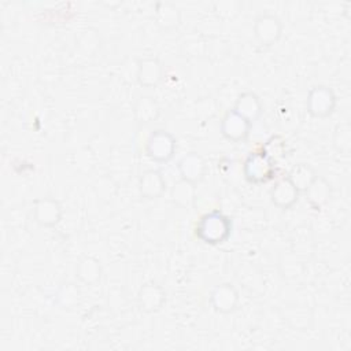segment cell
Returning a JSON list of instances; mask_svg holds the SVG:
<instances>
[{"label": "cell", "instance_id": "6", "mask_svg": "<svg viewBox=\"0 0 351 351\" xmlns=\"http://www.w3.org/2000/svg\"><path fill=\"white\" fill-rule=\"evenodd\" d=\"M251 128H252V122H250L248 119L237 114L233 108L223 115L219 126L221 134L225 138L234 143L245 140L250 136Z\"/></svg>", "mask_w": 351, "mask_h": 351}, {"label": "cell", "instance_id": "17", "mask_svg": "<svg viewBox=\"0 0 351 351\" xmlns=\"http://www.w3.org/2000/svg\"><path fill=\"white\" fill-rule=\"evenodd\" d=\"M160 108L156 100L151 96H141L134 104V118L138 123L147 125L158 119Z\"/></svg>", "mask_w": 351, "mask_h": 351}, {"label": "cell", "instance_id": "13", "mask_svg": "<svg viewBox=\"0 0 351 351\" xmlns=\"http://www.w3.org/2000/svg\"><path fill=\"white\" fill-rule=\"evenodd\" d=\"M166 188V181L159 170H145L138 181L140 195L145 199H155L159 197Z\"/></svg>", "mask_w": 351, "mask_h": 351}, {"label": "cell", "instance_id": "10", "mask_svg": "<svg viewBox=\"0 0 351 351\" xmlns=\"http://www.w3.org/2000/svg\"><path fill=\"white\" fill-rule=\"evenodd\" d=\"M177 167L181 178L191 181L193 184L199 182L206 174V160L197 152H189L185 156H182Z\"/></svg>", "mask_w": 351, "mask_h": 351}, {"label": "cell", "instance_id": "3", "mask_svg": "<svg viewBox=\"0 0 351 351\" xmlns=\"http://www.w3.org/2000/svg\"><path fill=\"white\" fill-rule=\"evenodd\" d=\"M176 137L165 129H156L151 132L145 143L147 156L156 163L170 162L176 154Z\"/></svg>", "mask_w": 351, "mask_h": 351}, {"label": "cell", "instance_id": "20", "mask_svg": "<svg viewBox=\"0 0 351 351\" xmlns=\"http://www.w3.org/2000/svg\"><path fill=\"white\" fill-rule=\"evenodd\" d=\"M317 176V171L308 163L304 162L296 163L287 174V177L292 181V184L298 188L299 192H306V189L310 186V184Z\"/></svg>", "mask_w": 351, "mask_h": 351}, {"label": "cell", "instance_id": "15", "mask_svg": "<svg viewBox=\"0 0 351 351\" xmlns=\"http://www.w3.org/2000/svg\"><path fill=\"white\" fill-rule=\"evenodd\" d=\"M233 110L254 123L262 114V103L256 93L243 92L237 96Z\"/></svg>", "mask_w": 351, "mask_h": 351}, {"label": "cell", "instance_id": "23", "mask_svg": "<svg viewBox=\"0 0 351 351\" xmlns=\"http://www.w3.org/2000/svg\"><path fill=\"white\" fill-rule=\"evenodd\" d=\"M78 298H80V291L78 288L69 282V284H64L62 287V289L59 291V295H58V299L60 302V304L66 306V307H70V306H74L77 302H78Z\"/></svg>", "mask_w": 351, "mask_h": 351}, {"label": "cell", "instance_id": "22", "mask_svg": "<svg viewBox=\"0 0 351 351\" xmlns=\"http://www.w3.org/2000/svg\"><path fill=\"white\" fill-rule=\"evenodd\" d=\"M333 144L337 151L347 154L351 148V128L348 123L337 125L335 129V137H333Z\"/></svg>", "mask_w": 351, "mask_h": 351}, {"label": "cell", "instance_id": "4", "mask_svg": "<svg viewBox=\"0 0 351 351\" xmlns=\"http://www.w3.org/2000/svg\"><path fill=\"white\" fill-rule=\"evenodd\" d=\"M337 100L335 92L326 85H315L308 90L306 108L314 118H326L333 114Z\"/></svg>", "mask_w": 351, "mask_h": 351}, {"label": "cell", "instance_id": "5", "mask_svg": "<svg viewBox=\"0 0 351 351\" xmlns=\"http://www.w3.org/2000/svg\"><path fill=\"white\" fill-rule=\"evenodd\" d=\"M254 33L261 44L273 45L282 34V23L277 15L263 12L254 22Z\"/></svg>", "mask_w": 351, "mask_h": 351}, {"label": "cell", "instance_id": "21", "mask_svg": "<svg viewBox=\"0 0 351 351\" xmlns=\"http://www.w3.org/2000/svg\"><path fill=\"white\" fill-rule=\"evenodd\" d=\"M261 151L266 154L270 159L277 162L278 159L285 156V140L278 134H273L265 141Z\"/></svg>", "mask_w": 351, "mask_h": 351}, {"label": "cell", "instance_id": "11", "mask_svg": "<svg viewBox=\"0 0 351 351\" xmlns=\"http://www.w3.org/2000/svg\"><path fill=\"white\" fill-rule=\"evenodd\" d=\"M137 300L141 310H144L145 313H155L160 310L165 304L166 293L160 285L149 282L140 288Z\"/></svg>", "mask_w": 351, "mask_h": 351}, {"label": "cell", "instance_id": "18", "mask_svg": "<svg viewBox=\"0 0 351 351\" xmlns=\"http://www.w3.org/2000/svg\"><path fill=\"white\" fill-rule=\"evenodd\" d=\"M77 277L86 285L96 284L101 277V265L95 256H84L75 269Z\"/></svg>", "mask_w": 351, "mask_h": 351}, {"label": "cell", "instance_id": "7", "mask_svg": "<svg viewBox=\"0 0 351 351\" xmlns=\"http://www.w3.org/2000/svg\"><path fill=\"white\" fill-rule=\"evenodd\" d=\"M211 307L222 314H229L236 310L239 303V292L230 282H222L213 288L210 292Z\"/></svg>", "mask_w": 351, "mask_h": 351}, {"label": "cell", "instance_id": "9", "mask_svg": "<svg viewBox=\"0 0 351 351\" xmlns=\"http://www.w3.org/2000/svg\"><path fill=\"white\" fill-rule=\"evenodd\" d=\"M299 195L300 192L287 176L277 180L270 191V199L273 204L281 210L291 208L298 202Z\"/></svg>", "mask_w": 351, "mask_h": 351}, {"label": "cell", "instance_id": "2", "mask_svg": "<svg viewBox=\"0 0 351 351\" xmlns=\"http://www.w3.org/2000/svg\"><path fill=\"white\" fill-rule=\"evenodd\" d=\"M244 178L251 184H263L276 176V162L261 149L251 152L243 165Z\"/></svg>", "mask_w": 351, "mask_h": 351}, {"label": "cell", "instance_id": "8", "mask_svg": "<svg viewBox=\"0 0 351 351\" xmlns=\"http://www.w3.org/2000/svg\"><path fill=\"white\" fill-rule=\"evenodd\" d=\"M33 215L37 223L41 226H55L62 218L60 203L52 197H41L34 202Z\"/></svg>", "mask_w": 351, "mask_h": 351}, {"label": "cell", "instance_id": "14", "mask_svg": "<svg viewBox=\"0 0 351 351\" xmlns=\"http://www.w3.org/2000/svg\"><path fill=\"white\" fill-rule=\"evenodd\" d=\"M304 193L307 196L306 199H307L310 207L314 210H321L330 199L332 186L325 177L317 176L313 180V182L310 184V186L306 189Z\"/></svg>", "mask_w": 351, "mask_h": 351}, {"label": "cell", "instance_id": "16", "mask_svg": "<svg viewBox=\"0 0 351 351\" xmlns=\"http://www.w3.org/2000/svg\"><path fill=\"white\" fill-rule=\"evenodd\" d=\"M155 19L162 29L170 30L180 25L181 12L176 4L169 1H159L155 5Z\"/></svg>", "mask_w": 351, "mask_h": 351}, {"label": "cell", "instance_id": "12", "mask_svg": "<svg viewBox=\"0 0 351 351\" xmlns=\"http://www.w3.org/2000/svg\"><path fill=\"white\" fill-rule=\"evenodd\" d=\"M162 64L158 58H143L137 63V81L141 86L154 88L162 80Z\"/></svg>", "mask_w": 351, "mask_h": 351}, {"label": "cell", "instance_id": "1", "mask_svg": "<svg viewBox=\"0 0 351 351\" xmlns=\"http://www.w3.org/2000/svg\"><path fill=\"white\" fill-rule=\"evenodd\" d=\"M232 230V219L221 210H211L203 214L195 226L196 237L210 245H218L228 241Z\"/></svg>", "mask_w": 351, "mask_h": 351}, {"label": "cell", "instance_id": "19", "mask_svg": "<svg viewBox=\"0 0 351 351\" xmlns=\"http://www.w3.org/2000/svg\"><path fill=\"white\" fill-rule=\"evenodd\" d=\"M171 199L181 208L191 207L196 200V184L181 178L171 188Z\"/></svg>", "mask_w": 351, "mask_h": 351}]
</instances>
